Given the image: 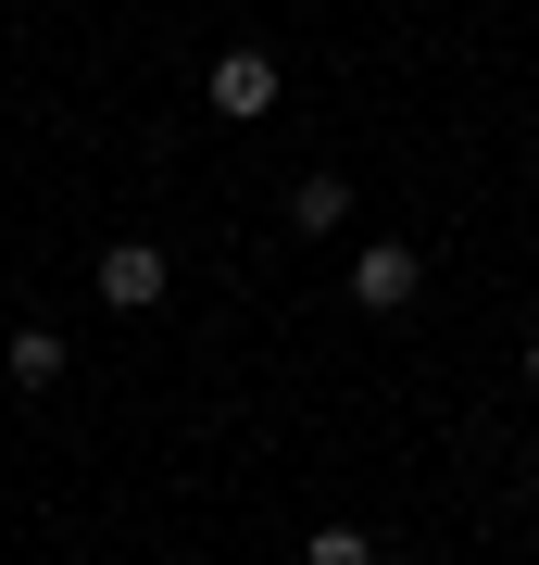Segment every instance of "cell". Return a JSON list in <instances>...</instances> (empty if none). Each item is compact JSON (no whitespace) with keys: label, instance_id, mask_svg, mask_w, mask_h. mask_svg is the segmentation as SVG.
<instances>
[{"label":"cell","instance_id":"6da1fadb","mask_svg":"<svg viewBox=\"0 0 539 565\" xmlns=\"http://www.w3.org/2000/svg\"><path fill=\"white\" fill-rule=\"evenodd\" d=\"M201 102H214L226 126H263V114H277V63H263V51H214V76H201Z\"/></svg>","mask_w":539,"mask_h":565},{"label":"cell","instance_id":"7a4b0ae2","mask_svg":"<svg viewBox=\"0 0 539 565\" xmlns=\"http://www.w3.org/2000/svg\"><path fill=\"white\" fill-rule=\"evenodd\" d=\"M100 302H114V315H151L163 302V252L151 239H114V252H100Z\"/></svg>","mask_w":539,"mask_h":565},{"label":"cell","instance_id":"3957f363","mask_svg":"<svg viewBox=\"0 0 539 565\" xmlns=\"http://www.w3.org/2000/svg\"><path fill=\"white\" fill-rule=\"evenodd\" d=\"M414 289H427V264L401 252V239H377V252L352 264V302H364V315H401V302H414Z\"/></svg>","mask_w":539,"mask_h":565},{"label":"cell","instance_id":"277c9868","mask_svg":"<svg viewBox=\"0 0 539 565\" xmlns=\"http://www.w3.org/2000/svg\"><path fill=\"white\" fill-rule=\"evenodd\" d=\"M339 214H352V189H339V177H301V189H289V226H301V239H326Z\"/></svg>","mask_w":539,"mask_h":565},{"label":"cell","instance_id":"5b68a950","mask_svg":"<svg viewBox=\"0 0 539 565\" xmlns=\"http://www.w3.org/2000/svg\"><path fill=\"white\" fill-rule=\"evenodd\" d=\"M63 377V327H13V390H51Z\"/></svg>","mask_w":539,"mask_h":565},{"label":"cell","instance_id":"8992f818","mask_svg":"<svg viewBox=\"0 0 539 565\" xmlns=\"http://www.w3.org/2000/svg\"><path fill=\"white\" fill-rule=\"evenodd\" d=\"M301 565H377V541H364V527H314V541H301Z\"/></svg>","mask_w":539,"mask_h":565},{"label":"cell","instance_id":"52a82bcc","mask_svg":"<svg viewBox=\"0 0 539 565\" xmlns=\"http://www.w3.org/2000/svg\"><path fill=\"white\" fill-rule=\"evenodd\" d=\"M527 390H539V340H527Z\"/></svg>","mask_w":539,"mask_h":565},{"label":"cell","instance_id":"ba28073f","mask_svg":"<svg viewBox=\"0 0 539 565\" xmlns=\"http://www.w3.org/2000/svg\"><path fill=\"white\" fill-rule=\"evenodd\" d=\"M527 478H539V440H527Z\"/></svg>","mask_w":539,"mask_h":565}]
</instances>
